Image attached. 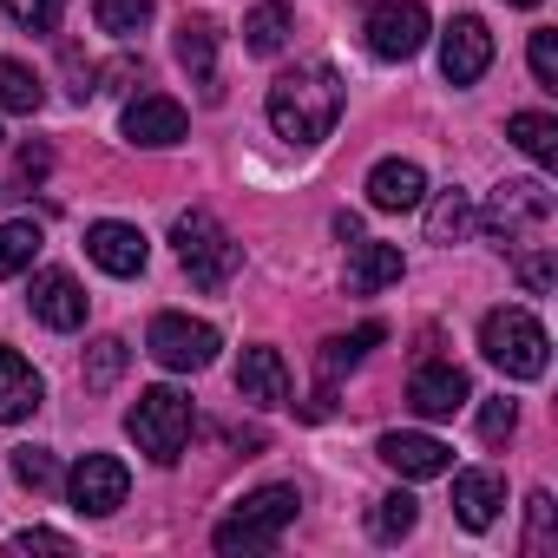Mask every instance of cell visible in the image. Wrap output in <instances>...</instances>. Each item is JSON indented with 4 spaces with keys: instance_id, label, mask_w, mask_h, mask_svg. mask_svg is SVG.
I'll list each match as a JSON object with an SVG mask.
<instances>
[{
    "instance_id": "3957f363",
    "label": "cell",
    "mask_w": 558,
    "mask_h": 558,
    "mask_svg": "<svg viewBox=\"0 0 558 558\" xmlns=\"http://www.w3.org/2000/svg\"><path fill=\"white\" fill-rule=\"evenodd\" d=\"M296 506H303L296 486H256V493L236 499V512L210 532V545H217V551H269L276 538L296 525Z\"/></svg>"
},
{
    "instance_id": "1f68e13d",
    "label": "cell",
    "mask_w": 558,
    "mask_h": 558,
    "mask_svg": "<svg viewBox=\"0 0 558 558\" xmlns=\"http://www.w3.org/2000/svg\"><path fill=\"white\" fill-rule=\"evenodd\" d=\"M0 8H8V21H14L21 34H53L66 0H0Z\"/></svg>"
},
{
    "instance_id": "83f0119b",
    "label": "cell",
    "mask_w": 558,
    "mask_h": 558,
    "mask_svg": "<svg viewBox=\"0 0 558 558\" xmlns=\"http://www.w3.org/2000/svg\"><path fill=\"white\" fill-rule=\"evenodd\" d=\"M414 519H421L414 493H388V499H375V512H368V532H375L381 545H401V538L414 532Z\"/></svg>"
},
{
    "instance_id": "2e32d148",
    "label": "cell",
    "mask_w": 558,
    "mask_h": 558,
    "mask_svg": "<svg viewBox=\"0 0 558 558\" xmlns=\"http://www.w3.org/2000/svg\"><path fill=\"white\" fill-rule=\"evenodd\" d=\"M236 395L243 401H256V408H290V368H283V355L276 349H243V362H236Z\"/></svg>"
},
{
    "instance_id": "74e56055",
    "label": "cell",
    "mask_w": 558,
    "mask_h": 558,
    "mask_svg": "<svg viewBox=\"0 0 558 558\" xmlns=\"http://www.w3.org/2000/svg\"><path fill=\"white\" fill-rule=\"evenodd\" d=\"M47 165H53L47 145H27V151H21V178H47Z\"/></svg>"
},
{
    "instance_id": "5bb4252c",
    "label": "cell",
    "mask_w": 558,
    "mask_h": 558,
    "mask_svg": "<svg viewBox=\"0 0 558 558\" xmlns=\"http://www.w3.org/2000/svg\"><path fill=\"white\" fill-rule=\"evenodd\" d=\"M86 256L106 269V276H138L145 269V256H151V243H145V230L138 223H93L86 230Z\"/></svg>"
},
{
    "instance_id": "836d02e7",
    "label": "cell",
    "mask_w": 558,
    "mask_h": 558,
    "mask_svg": "<svg viewBox=\"0 0 558 558\" xmlns=\"http://www.w3.org/2000/svg\"><path fill=\"white\" fill-rule=\"evenodd\" d=\"M519 283H525L532 296L551 290V250H545V243H519Z\"/></svg>"
},
{
    "instance_id": "30bf717a",
    "label": "cell",
    "mask_w": 558,
    "mask_h": 558,
    "mask_svg": "<svg viewBox=\"0 0 558 558\" xmlns=\"http://www.w3.org/2000/svg\"><path fill=\"white\" fill-rule=\"evenodd\" d=\"M486 66H493V34H486V21L460 14L440 34V73H447V86H473Z\"/></svg>"
},
{
    "instance_id": "e575fe53",
    "label": "cell",
    "mask_w": 558,
    "mask_h": 558,
    "mask_svg": "<svg viewBox=\"0 0 558 558\" xmlns=\"http://www.w3.org/2000/svg\"><path fill=\"white\" fill-rule=\"evenodd\" d=\"M532 80H538L545 93H558V34H551V27L532 34Z\"/></svg>"
},
{
    "instance_id": "ab89813d",
    "label": "cell",
    "mask_w": 558,
    "mask_h": 558,
    "mask_svg": "<svg viewBox=\"0 0 558 558\" xmlns=\"http://www.w3.org/2000/svg\"><path fill=\"white\" fill-rule=\"evenodd\" d=\"M506 8H538V0H506Z\"/></svg>"
},
{
    "instance_id": "f1b7e54d",
    "label": "cell",
    "mask_w": 558,
    "mask_h": 558,
    "mask_svg": "<svg viewBox=\"0 0 558 558\" xmlns=\"http://www.w3.org/2000/svg\"><path fill=\"white\" fill-rule=\"evenodd\" d=\"M125 362H132V349H125L119 336H99V342L86 349V388H93V395H106V388L125 375Z\"/></svg>"
},
{
    "instance_id": "cb8c5ba5",
    "label": "cell",
    "mask_w": 558,
    "mask_h": 558,
    "mask_svg": "<svg viewBox=\"0 0 558 558\" xmlns=\"http://www.w3.org/2000/svg\"><path fill=\"white\" fill-rule=\"evenodd\" d=\"M381 342H388V329H381V323H362L355 336H336V342H323V362H316V368H323V381H336L342 368H355V362H362L368 349H381Z\"/></svg>"
},
{
    "instance_id": "e0dca14e",
    "label": "cell",
    "mask_w": 558,
    "mask_h": 558,
    "mask_svg": "<svg viewBox=\"0 0 558 558\" xmlns=\"http://www.w3.org/2000/svg\"><path fill=\"white\" fill-rule=\"evenodd\" d=\"M401 250L395 243H368V236H355L349 243V296H381L388 283H401Z\"/></svg>"
},
{
    "instance_id": "6da1fadb",
    "label": "cell",
    "mask_w": 558,
    "mask_h": 558,
    "mask_svg": "<svg viewBox=\"0 0 558 558\" xmlns=\"http://www.w3.org/2000/svg\"><path fill=\"white\" fill-rule=\"evenodd\" d=\"M342 119V80L329 66H296L269 86V125L290 145H323Z\"/></svg>"
},
{
    "instance_id": "603a6c76",
    "label": "cell",
    "mask_w": 558,
    "mask_h": 558,
    "mask_svg": "<svg viewBox=\"0 0 558 558\" xmlns=\"http://www.w3.org/2000/svg\"><path fill=\"white\" fill-rule=\"evenodd\" d=\"M243 34H250V53H283L290 47V34H296V21H290V8L283 0H263V8H250V21H243Z\"/></svg>"
},
{
    "instance_id": "5b68a950",
    "label": "cell",
    "mask_w": 558,
    "mask_h": 558,
    "mask_svg": "<svg viewBox=\"0 0 558 558\" xmlns=\"http://www.w3.org/2000/svg\"><path fill=\"white\" fill-rule=\"evenodd\" d=\"M125 434L138 440V453H151L158 466H178L184 440H191V395L178 388H145L125 408Z\"/></svg>"
},
{
    "instance_id": "8d00e7d4",
    "label": "cell",
    "mask_w": 558,
    "mask_h": 558,
    "mask_svg": "<svg viewBox=\"0 0 558 558\" xmlns=\"http://www.w3.org/2000/svg\"><path fill=\"white\" fill-rule=\"evenodd\" d=\"M8 551H73V538H66V532H40V525H34V532H14V538H8Z\"/></svg>"
},
{
    "instance_id": "8fae6325",
    "label": "cell",
    "mask_w": 558,
    "mask_h": 558,
    "mask_svg": "<svg viewBox=\"0 0 558 558\" xmlns=\"http://www.w3.org/2000/svg\"><path fill=\"white\" fill-rule=\"evenodd\" d=\"M408 401H414V414H427V421H453V414L473 401V388H466V375H460L453 362H421L414 381H408Z\"/></svg>"
},
{
    "instance_id": "9a60e30c",
    "label": "cell",
    "mask_w": 558,
    "mask_h": 558,
    "mask_svg": "<svg viewBox=\"0 0 558 558\" xmlns=\"http://www.w3.org/2000/svg\"><path fill=\"white\" fill-rule=\"evenodd\" d=\"M375 453H381L401 480H440V473H453V447L434 440V434H381Z\"/></svg>"
},
{
    "instance_id": "d6a6232c",
    "label": "cell",
    "mask_w": 558,
    "mask_h": 558,
    "mask_svg": "<svg viewBox=\"0 0 558 558\" xmlns=\"http://www.w3.org/2000/svg\"><path fill=\"white\" fill-rule=\"evenodd\" d=\"M512 427H519V408H512L506 395L480 408V440H486V447H506V440H512Z\"/></svg>"
},
{
    "instance_id": "ba28073f",
    "label": "cell",
    "mask_w": 558,
    "mask_h": 558,
    "mask_svg": "<svg viewBox=\"0 0 558 558\" xmlns=\"http://www.w3.org/2000/svg\"><path fill=\"white\" fill-rule=\"evenodd\" d=\"M125 493H132V473H125V460H112V453H86V460L66 473V499H73V512H86V519L119 512Z\"/></svg>"
},
{
    "instance_id": "7a4b0ae2",
    "label": "cell",
    "mask_w": 558,
    "mask_h": 558,
    "mask_svg": "<svg viewBox=\"0 0 558 558\" xmlns=\"http://www.w3.org/2000/svg\"><path fill=\"white\" fill-rule=\"evenodd\" d=\"M171 243H178V263H184V276L197 290H230V276H236V263H243V243L210 217V210H184L178 223H171Z\"/></svg>"
},
{
    "instance_id": "8992f818",
    "label": "cell",
    "mask_w": 558,
    "mask_h": 558,
    "mask_svg": "<svg viewBox=\"0 0 558 558\" xmlns=\"http://www.w3.org/2000/svg\"><path fill=\"white\" fill-rule=\"evenodd\" d=\"M551 210H558V197H551L538 178H506V184L493 191V204H486V236H493L499 250H519V243L545 236Z\"/></svg>"
},
{
    "instance_id": "d4e9b609",
    "label": "cell",
    "mask_w": 558,
    "mask_h": 558,
    "mask_svg": "<svg viewBox=\"0 0 558 558\" xmlns=\"http://www.w3.org/2000/svg\"><path fill=\"white\" fill-rule=\"evenodd\" d=\"M40 106H47L40 73L21 60H0V112H40Z\"/></svg>"
},
{
    "instance_id": "277c9868",
    "label": "cell",
    "mask_w": 558,
    "mask_h": 558,
    "mask_svg": "<svg viewBox=\"0 0 558 558\" xmlns=\"http://www.w3.org/2000/svg\"><path fill=\"white\" fill-rule=\"evenodd\" d=\"M480 355L512 381H538L551 362V342H545V323L532 310H493L480 323Z\"/></svg>"
},
{
    "instance_id": "484cf974",
    "label": "cell",
    "mask_w": 558,
    "mask_h": 558,
    "mask_svg": "<svg viewBox=\"0 0 558 558\" xmlns=\"http://www.w3.org/2000/svg\"><path fill=\"white\" fill-rule=\"evenodd\" d=\"M473 230V197L466 191H440L427 210V243H460Z\"/></svg>"
},
{
    "instance_id": "d6986e66",
    "label": "cell",
    "mask_w": 558,
    "mask_h": 558,
    "mask_svg": "<svg viewBox=\"0 0 558 558\" xmlns=\"http://www.w3.org/2000/svg\"><path fill=\"white\" fill-rule=\"evenodd\" d=\"M421 197H427L421 165H408V158H381V165L368 171V204H375V210H414Z\"/></svg>"
},
{
    "instance_id": "f546056e",
    "label": "cell",
    "mask_w": 558,
    "mask_h": 558,
    "mask_svg": "<svg viewBox=\"0 0 558 558\" xmlns=\"http://www.w3.org/2000/svg\"><path fill=\"white\" fill-rule=\"evenodd\" d=\"M93 14H99V34L132 40V34H145V21H151V0H93Z\"/></svg>"
},
{
    "instance_id": "f35d334b",
    "label": "cell",
    "mask_w": 558,
    "mask_h": 558,
    "mask_svg": "<svg viewBox=\"0 0 558 558\" xmlns=\"http://www.w3.org/2000/svg\"><path fill=\"white\" fill-rule=\"evenodd\" d=\"M336 236H349V243H355V236H362V217H355V210H342V217H336Z\"/></svg>"
},
{
    "instance_id": "7c38bea8",
    "label": "cell",
    "mask_w": 558,
    "mask_h": 558,
    "mask_svg": "<svg viewBox=\"0 0 558 558\" xmlns=\"http://www.w3.org/2000/svg\"><path fill=\"white\" fill-rule=\"evenodd\" d=\"M125 138L145 145V151H171V145L184 138V106L165 99V93H138V99L125 106Z\"/></svg>"
},
{
    "instance_id": "ac0fdd59",
    "label": "cell",
    "mask_w": 558,
    "mask_h": 558,
    "mask_svg": "<svg viewBox=\"0 0 558 558\" xmlns=\"http://www.w3.org/2000/svg\"><path fill=\"white\" fill-rule=\"evenodd\" d=\"M499 506H506V480H499V473H486V466L453 473V512H460L466 532H486V525L499 519Z\"/></svg>"
},
{
    "instance_id": "4316f807",
    "label": "cell",
    "mask_w": 558,
    "mask_h": 558,
    "mask_svg": "<svg viewBox=\"0 0 558 558\" xmlns=\"http://www.w3.org/2000/svg\"><path fill=\"white\" fill-rule=\"evenodd\" d=\"M34 256H40V223H34V217L0 223V276H21V269H34Z\"/></svg>"
},
{
    "instance_id": "7402d4cb",
    "label": "cell",
    "mask_w": 558,
    "mask_h": 558,
    "mask_svg": "<svg viewBox=\"0 0 558 558\" xmlns=\"http://www.w3.org/2000/svg\"><path fill=\"white\" fill-rule=\"evenodd\" d=\"M506 138H512L532 165H558V119H551V112H512V119H506Z\"/></svg>"
},
{
    "instance_id": "44dd1931",
    "label": "cell",
    "mask_w": 558,
    "mask_h": 558,
    "mask_svg": "<svg viewBox=\"0 0 558 558\" xmlns=\"http://www.w3.org/2000/svg\"><path fill=\"white\" fill-rule=\"evenodd\" d=\"M40 375H34V362H21L8 342H0V421H27L34 408H40Z\"/></svg>"
},
{
    "instance_id": "4dcf8cb0",
    "label": "cell",
    "mask_w": 558,
    "mask_h": 558,
    "mask_svg": "<svg viewBox=\"0 0 558 558\" xmlns=\"http://www.w3.org/2000/svg\"><path fill=\"white\" fill-rule=\"evenodd\" d=\"M14 480L27 493H47V486H60V466H53L47 447H14Z\"/></svg>"
},
{
    "instance_id": "9c48e42d",
    "label": "cell",
    "mask_w": 558,
    "mask_h": 558,
    "mask_svg": "<svg viewBox=\"0 0 558 558\" xmlns=\"http://www.w3.org/2000/svg\"><path fill=\"white\" fill-rule=\"evenodd\" d=\"M427 47V8L421 0H381L368 14V53L375 60H414Z\"/></svg>"
},
{
    "instance_id": "d590c367",
    "label": "cell",
    "mask_w": 558,
    "mask_h": 558,
    "mask_svg": "<svg viewBox=\"0 0 558 558\" xmlns=\"http://www.w3.org/2000/svg\"><path fill=\"white\" fill-rule=\"evenodd\" d=\"M525 519H532V538H525V545L545 551V545H551V493H532V499H525Z\"/></svg>"
},
{
    "instance_id": "52a82bcc",
    "label": "cell",
    "mask_w": 558,
    "mask_h": 558,
    "mask_svg": "<svg viewBox=\"0 0 558 558\" xmlns=\"http://www.w3.org/2000/svg\"><path fill=\"white\" fill-rule=\"evenodd\" d=\"M145 349H151L158 368H171V375H197V368L217 362V329H210V323H191V316H158L151 336H145Z\"/></svg>"
},
{
    "instance_id": "ffe728a7",
    "label": "cell",
    "mask_w": 558,
    "mask_h": 558,
    "mask_svg": "<svg viewBox=\"0 0 558 558\" xmlns=\"http://www.w3.org/2000/svg\"><path fill=\"white\" fill-rule=\"evenodd\" d=\"M178 66L191 73V86L204 99H217V27L210 21H184L178 27Z\"/></svg>"
},
{
    "instance_id": "4fadbf2b",
    "label": "cell",
    "mask_w": 558,
    "mask_h": 558,
    "mask_svg": "<svg viewBox=\"0 0 558 558\" xmlns=\"http://www.w3.org/2000/svg\"><path fill=\"white\" fill-rule=\"evenodd\" d=\"M27 310H34L47 329H60V336H66V329H80V323H86V290L73 283L66 269H40V276H34V290H27Z\"/></svg>"
}]
</instances>
